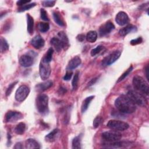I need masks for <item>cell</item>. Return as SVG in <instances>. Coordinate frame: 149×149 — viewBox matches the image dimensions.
I'll return each instance as SVG.
<instances>
[{
    "label": "cell",
    "instance_id": "obj_1",
    "mask_svg": "<svg viewBox=\"0 0 149 149\" xmlns=\"http://www.w3.org/2000/svg\"><path fill=\"white\" fill-rule=\"evenodd\" d=\"M116 109L123 113H132L136 111V105L127 95H121L115 101Z\"/></svg>",
    "mask_w": 149,
    "mask_h": 149
},
{
    "label": "cell",
    "instance_id": "obj_2",
    "mask_svg": "<svg viewBox=\"0 0 149 149\" xmlns=\"http://www.w3.org/2000/svg\"><path fill=\"white\" fill-rule=\"evenodd\" d=\"M133 85L134 89L146 95L149 93V86L148 83L141 76H135L133 78Z\"/></svg>",
    "mask_w": 149,
    "mask_h": 149
},
{
    "label": "cell",
    "instance_id": "obj_3",
    "mask_svg": "<svg viewBox=\"0 0 149 149\" xmlns=\"http://www.w3.org/2000/svg\"><path fill=\"white\" fill-rule=\"evenodd\" d=\"M36 108L40 113L42 115L48 113V97L46 94H39L36 100Z\"/></svg>",
    "mask_w": 149,
    "mask_h": 149
},
{
    "label": "cell",
    "instance_id": "obj_4",
    "mask_svg": "<svg viewBox=\"0 0 149 149\" xmlns=\"http://www.w3.org/2000/svg\"><path fill=\"white\" fill-rule=\"evenodd\" d=\"M135 105L145 107L147 104V101L143 94L136 90H130L126 94Z\"/></svg>",
    "mask_w": 149,
    "mask_h": 149
},
{
    "label": "cell",
    "instance_id": "obj_5",
    "mask_svg": "<svg viewBox=\"0 0 149 149\" xmlns=\"http://www.w3.org/2000/svg\"><path fill=\"white\" fill-rule=\"evenodd\" d=\"M51 69L49 65V63L41 59L39 66V73L41 79L43 80L48 79L51 74Z\"/></svg>",
    "mask_w": 149,
    "mask_h": 149
},
{
    "label": "cell",
    "instance_id": "obj_6",
    "mask_svg": "<svg viewBox=\"0 0 149 149\" xmlns=\"http://www.w3.org/2000/svg\"><path fill=\"white\" fill-rule=\"evenodd\" d=\"M107 126L109 129L115 131H124L129 127V124L126 122L118 120H110Z\"/></svg>",
    "mask_w": 149,
    "mask_h": 149
},
{
    "label": "cell",
    "instance_id": "obj_7",
    "mask_svg": "<svg viewBox=\"0 0 149 149\" xmlns=\"http://www.w3.org/2000/svg\"><path fill=\"white\" fill-rule=\"evenodd\" d=\"M29 93V87L26 85H22L16 91L15 99L19 102L23 101L27 98Z\"/></svg>",
    "mask_w": 149,
    "mask_h": 149
},
{
    "label": "cell",
    "instance_id": "obj_8",
    "mask_svg": "<svg viewBox=\"0 0 149 149\" xmlns=\"http://www.w3.org/2000/svg\"><path fill=\"white\" fill-rule=\"evenodd\" d=\"M102 138L108 142L119 141L122 138V134L118 131H107L103 132L101 134Z\"/></svg>",
    "mask_w": 149,
    "mask_h": 149
},
{
    "label": "cell",
    "instance_id": "obj_9",
    "mask_svg": "<svg viewBox=\"0 0 149 149\" xmlns=\"http://www.w3.org/2000/svg\"><path fill=\"white\" fill-rule=\"evenodd\" d=\"M121 55V52L119 50H115L112 53H111L109 55L104 58L102 61V66H107L111 65L115 61H116L120 57Z\"/></svg>",
    "mask_w": 149,
    "mask_h": 149
},
{
    "label": "cell",
    "instance_id": "obj_10",
    "mask_svg": "<svg viewBox=\"0 0 149 149\" xmlns=\"http://www.w3.org/2000/svg\"><path fill=\"white\" fill-rule=\"evenodd\" d=\"M23 116L22 113L17 111H9L5 114V120L6 122H14L23 118Z\"/></svg>",
    "mask_w": 149,
    "mask_h": 149
},
{
    "label": "cell",
    "instance_id": "obj_11",
    "mask_svg": "<svg viewBox=\"0 0 149 149\" xmlns=\"http://www.w3.org/2000/svg\"><path fill=\"white\" fill-rule=\"evenodd\" d=\"M115 29V26L112 22L108 21L102 24L99 29V34L100 36H105L111 33Z\"/></svg>",
    "mask_w": 149,
    "mask_h": 149
},
{
    "label": "cell",
    "instance_id": "obj_12",
    "mask_svg": "<svg viewBox=\"0 0 149 149\" xmlns=\"http://www.w3.org/2000/svg\"><path fill=\"white\" fill-rule=\"evenodd\" d=\"M19 63L23 67H30L34 63V58L31 55L29 54L23 55L19 59Z\"/></svg>",
    "mask_w": 149,
    "mask_h": 149
},
{
    "label": "cell",
    "instance_id": "obj_13",
    "mask_svg": "<svg viewBox=\"0 0 149 149\" xmlns=\"http://www.w3.org/2000/svg\"><path fill=\"white\" fill-rule=\"evenodd\" d=\"M115 21L118 25L124 26L128 23L129 19L127 15L125 12L121 11L116 14L115 17Z\"/></svg>",
    "mask_w": 149,
    "mask_h": 149
},
{
    "label": "cell",
    "instance_id": "obj_14",
    "mask_svg": "<svg viewBox=\"0 0 149 149\" xmlns=\"http://www.w3.org/2000/svg\"><path fill=\"white\" fill-rule=\"evenodd\" d=\"M30 43L31 45L36 49H40L44 46L45 41L41 36L37 35L31 39Z\"/></svg>",
    "mask_w": 149,
    "mask_h": 149
},
{
    "label": "cell",
    "instance_id": "obj_15",
    "mask_svg": "<svg viewBox=\"0 0 149 149\" xmlns=\"http://www.w3.org/2000/svg\"><path fill=\"white\" fill-rule=\"evenodd\" d=\"M81 63V60L80 58L78 56H76L73 57L68 63L67 66V70H72L73 69L77 68Z\"/></svg>",
    "mask_w": 149,
    "mask_h": 149
},
{
    "label": "cell",
    "instance_id": "obj_16",
    "mask_svg": "<svg viewBox=\"0 0 149 149\" xmlns=\"http://www.w3.org/2000/svg\"><path fill=\"white\" fill-rule=\"evenodd\" d=\"M52 84L53 82L51 80H47L46 81L37 84L35 88L37 91L41 92L51 87H52Z\"/></svg>",
    "mask_w": 149,
    "mask_h": 149
},
{
    "label": "cell",
    "instance_id": "obj_17",
    "mask_svg": "<svg viewBox=\"0 0 149 149\" xmlns=\"http://www.w3.org/2000/svg\"><path fill=\"white\" fill-rule=\"evenodd\" d=\"M59 134V130L58 129H54L50 133H49L45 136V139L47 141L51 143L57 139Z\"/></svg>",
    "mask_w": 149,
    "mask_h": 149
},
{
    "label": "cell",
    "instance_id": "obj_18",
    "mask_svg": "<svg viewBox=\"0 0 149 149\" xmlns=\"http://www.w3.org/2000/svg\"><path fill=\"white\" fill-rule=\"evenodd\" d=\"M136 30H137L136 26H135L133 24H128L126 27L121 29L119 31V34L120 36L124 37V36H126L127 34H128L129 33L134 31Z\"/></svg>",
    "mask_w": 149,
    "mask_h": 149
},
{
    "label": "cell",
    "instance_id": "obj_19",
    "mask_svg": "<svg viewBox=\"0 0 149 149\" xmlns=\"http://www.w3.org/2000/svg\"><path fill=\"white\" fill-rule=\"evenodd\" d=\"M51 44L54 47L55 49L57 52H60L62 48H63V45L59 38L57 37H53L51 38L50 41Z\"/></svg>",
    "mask_w": 149,
    "mask_h": 149
},
{
    "label": "cell",
    "instance_id": "obj_20",
    "mask_svg": "<svg viewBox=\"0 0 149 149\" xmlns=\"http://www.w3.org/2000/svg\"><path fill=\"white\" fill-rule=\"evenodd\" d=\"M25 147L27 149L40 148V144L33 139H28L25 141Z\"/></svg>",
    "mask_w": 149,
    "mask_h": 149
},
{
    "label": "cell",
    "instance_id": "obj_21",
    "mask_svg": "<svg viewBox=\"0 0 149 149\" xmlns=\"http://www.w3.org/2000/svg\"><path fill=\"white\" fill-rule=\"evenodd\" d=\"M27 30L30 35H32L34 31V19L30 15L27 14Z\"/></svg>",
    "mask_w": 149,
    "mask_h": 149
},
{
    "label": "cell",
    "instance_id": "obj_22",
    "mask_svg": "<svg viewBox=\"0 0 149 149\" xmlns=\"http://www.w3.org/2000/svg\"><path fill=\"white\" fill-rule=\"evenodd\" d=\"M58 36L59 37V38L61 40V41H62L63 45V49H68V48L69 46V39L68 38L67 35L66 34V33L63 31H59L58 33Z\"/></svg>",
    "mask_w": 149,
    "mask_h": 149
},
{
    "label": "cell",
    "instance_id": "obj_23",
    "mask_svg": "<svg viewBox=\"0 0 149 149\" xmlns=\"http://www.w3.org/2000/svg\"><path fill=\"white\" fill-rule=\"evenodd\" d=\"M53 18L55 22L60 26H65V22L61 13L58 11L53 12Z\"/></svg>",
    "mask_w": 149,
    "mask_h": 149
},
{
    "label": "cell",
    "instance_id": "obj_24",
    "mask_svg": "<svg viewBox=\"0 0 149 149\" xmlns=\"http://www.w3.org/2000/svg\"><path fill=\"white\" fill-rule=\"evenodd\" d=\"M94 97V95L89 96V97L86 98L84 99V100L83 101L82 104H81V111L82 113H84L87 111L91 101L93 100Z\"/></svg>",
    "mask_w": 149,
    "mask_h": 149
},
{
    "label": "cell",
    "instance_id": "obj_25",
    "mask_svg": "<svg viewBox=\"0 0 149 149\" xmlns=\"http://www.w3.org/2000/svg\"><path fill=\"white\" fill-rule=\"evenodd\" d=\"M86 40L90 42H94L97 39V33L95 31H90L86 35Z\"/></svg>",
    "mask_w": 149,
    "mask_h": 149
},
{
    "label": "cell",
    "instance_id": "obj_26",
    "mask_svg": "<svg viewBox=\"0 0 149 149\" xmlns=\"http://www.w3.org/2000/svg\"><path fill=\"white\" fill-rule=\"evenodd\" d=\"M26 130V124L23 122L19 123L15 128V132L17 134H22Z\"/></svg>",
    "mask_w": 149,
    "mask_h": 149
},
{
    "label": "cell",
    "instance_id": "obj_27",
    "mask_svg": "<svg viewBox=\"0 0 149 149\" xmlns=\"http://www.w3.org/2000/svg\"><path fill=\"white\" fill-rule=\"evenodd\" d=\"M72 148L73 149H79L81 148V136L79 135L75 137L72 143Z\"/></svg>",
    "mask_w": 149,
    "mask_h": 149
},
{
    "label": "cell",
    "instance_id": "obj_28",
    "mask_svg": "<svg viewBox=\"0 0 149 149\" xmlns=\"http://www.w3.org/2000/svg\"><path fill=\"white\" fill-rule=\"evenodd\" d=\"M53 53H54V49H53V48L51 47L48 49L47 53L45 54V55L42 59H44L45 61L49 63L52 60Z\"/></svg>",
    "mask_w": 149,
    "mask_h": 149
},
{
    "label": "cell",
    "instance_id": "obj_29",
    "mask_svg": "<svg viewBox=\"0 0 149 149\" xmlns=\"http://www.w3.org/2000/svg\"><path fill=\"white\" fill-rule=\"evenodd\" d=\"M1 45H0V49L1 52H5V51H8L9 49V45L6 40L3 38H1Z\"/></svg>",
    "mask_w": 149,
    "mask_h": 149
},
{
    "label": "cell",
    "instance_id": "obj_30",
    "mask_svg": "<svg viewBox=\"0 0 149 149\" xmlns=\"http://www.w3.org/2000/svg\"><path fill=\"white\" fill-rule=\"evenodd\" d=\"M38 29L42 33H45L48 31L49 29V24L48 23L40 22L38 25Z\"/></svg>",
    "mask_w": 149,
    "mask_h": 149
},
{
    "label": "cell",
    "instance_id": "obj_31",
    "mask_svg": "<svg viewBox=\"0 0 149 149\" xmlns=\"http://www.w3.org/2000/svg\"><path fill=\"white\" fill-rule=\"evenodd\" d=\"M36 5V3L35 2H33V3H29L27 4H25L22 6H20L19 8H18L17 11L20 12H23L27 10H29L32 8H33L34 6H35Z\"/></svg>",
    "mask_w": 149,
    "mask_h": 149
},
{
    "label": "cell",
    "instance_id": "obj_32",
    "mask_svg": "<svg viewBox=\"0 0 149 149\" xmlns=\"http://www.w3.org/2000/svg\"><path fill=\"white\" fill-rule=\"evenodd\" d=\"M132 70H133V66H130V67L119 77V79H118L116 83H119V82L122 81L123 79H125L130 74V73L132 71Z\"/></svg>",
    "mask_w": 149,
    "mask_h": 149
},
{
    "label": "cell",
    "instance_id": "obj_33",
    "mask_svg": "<svg viewBox=\"0 0 149 149\" xmlns=\"http://www.w3.org/2000/svg\"><path fill=\"white\" fill-rule=\"evenodd\" d=\"M79 72H77L75 74L74 76L72 79V86L73 87V90H76L77 88V85H78V81H79Z\"/></svg>",
    "mask_w": 149,
    "mask_h": 149
},
{
    "label": "cell",
    "instance_id": "obj_34",
    "mask_svg": "<svg viewBox=\"0 0 149 149\" xmlns=\"http://www.w3.org/2000/svg\"><path fill=\"white\" fill-rule=\"evenodd\" d=\"M104 49V47L102 45H98L97 47H95V48L93 49L91 51V55L92 56H94L97 54H98L99 53H100L103 49Z\"/></svg>",
    "mask_w": 149,
    "mask_h": 149
},
{
    "label": "cell",
    "instance_id": "obj_35",
    "mask_svg": "<svg viewBox=\"0 0 149 149\" xmlns=\"http://www.w3.org/2000/svg\"><path fill=\"white\" fill-rule=\"evenodd\" d=\"M103 121V119L102 117L100 116H97V117L95 118V119L93 120V127L94 128H97L102 123Z\"/></svg>",
    "mask_w": 149,
    "mask_h": 149
},
{
    "label": "cell",
    "instance_id": "obj_36",
    "mask_svg": "<svg viewBox=\"0 0 149 149\" xmlns=\"http://www.w3.org/2000/svg\"><path fill=\"white\" fill-rule=\"evenodd\" d=\"M40 17H41V19L44 21H49V17L47 15V12L44 9H40Z\"/></svg>",
    "mask_w": 149,
    "mask_h": 149
},
{
    "label": "cell",
    "instance_id": "obj_37",
    "mask_svg": "<svg viewBox=\"0 0 149 149\" xmlns=\"http://www.w3.org/2000/svg\"><path fill=\"white\" fill-rule=\"evenodd\" d=\"M17 83V81H16L13 82L10 84H9V86H8V87L6 91V96H8V95H9L11 94V93H12V91L13 90V88H14V87L15 86V85Z\"/></svg>",
    "mask_w": 149,
    "mask_h": 149
},
{
    "label": "cell",
    "instance_id": "obj_38",
    "mask_svg": "<svg viewBox=\"0 0 149 149\" xmlns=\"http://www.w3.org/2000/svg\"><path fill=\"white\" fill-rule=\"evenodd\" d=\"M55 1H43L42 4L45 7H52L55 5Z\"/></svg>",
    "mask_w": 149,
    "mask_h": 149
},
{
    "label": "cell",
    "instance_id": "obj_39",
    "mask_svg": "<svg viewBox=\"0 0 149 149\" xmlns=\"http://www.w3.org/2000/svg\"><path fill=\"white\" fill-rule=\"evenodd\" d=\"M72 74H73V72L72 70H67L66 73L63 77V80H66V81L70 80V79H71V77L72 76Z\"/></svg>",
    "mask_w": 149,
    "mask_h": 149
},
{
    "label": "cell",
    "instance_id": "obj_40",
    "mask_svg": "<svg viewBox=\"0 0 149 149\" xmlns=\"http://www.w3.org/2000/svg\"><path fill=\"white\" fill-rule=\"evenodd\" d=\"M143 41V39L141 37H138L136 39H133L132 40L130 41V44L132 45H135L137 44H139L140 43H141Z\"/></svg>",
    "mask_w": 149,
    "mask_h": 149
},
{
    "label": "cell",
    "instance_id": "obj_41",
    "mask_svg": "<svg viewBox=\"0 0 149 149\" xmlns=\"http://www.w3.org/2000/svg\"><path fill=\"white\" fill-rule=\"evenodd\" d=\"M30 2V1H17V2H16V4L18 6H22L25 4H27V3H29Z\"/></svg>",
    "mask_w": 149,
    "mask_h": 149
},
{
    "label": "cell",
    "instance_id": "obj_42",
    "mask_svg": "<svg viewBox=\"0 0 149 149\" xmlns=\"http://www.w3.org/2000/svg\"><path fill=\"white\" fill-rule=\"evenodd\" d=\"M85 38V36L83 34H79L77 36V39L78 41H80V42H82L84 41Z\"/></svg>",
    "mask_w": 149,
    "mask_h": 149
},
{
    "label": "cell",
    "instance_id": "obj_43",
    "mask_svg": "<svg viewBox=\"0 0 149 149\" xmlns=\"http://www.w3.org/2000/svg\"><path fill=\"white\" fill-rule=\"evenodd\" d=\"M97 79H98V77H95V78L92 79L88 83V86L89 87V86H91L93 85V84L96 82Z\"/></svg>",
    "mask_w": 149,
    "mask_h": 149
},
{
    "label": "cell",
    "instance_id": "obj_44",
    "mask_svg": "<svg viewBox=\"0 0 149 149\" xmlns=\"http://www.w3.org/2000/svg\"><path fill=\"white\" fill-rule=\"evenodd\" d=\"M23 148V147L21 143H16V144L13 147V148H15V149H21V148Z\"/></svg>",
    "mask_w": 149,
    "mask_h": 149
},
{
    "label": "cell",
    "instance_id": "obj_45",
    "mask_svg": "<svg viewBox=\"0 0 149 149\" xmlns=\"http://www.w3.org/2000/svg\"><path fill=\"white\" fill-rule=\"evenodd\" d=\"M148 65H147L146 66V68H145V71H146V78L147 79V80H148L149 78H148Z\"/></svg>",
    "mask_w": 149,
    "mask_h": 149
},
{
    "label": "cell",
    "instance_id": "obj_46",
    "mask_svg": "<svg viewBox=\"0 0 149 149\" xmlns=\"http://www.w3.org/2000/svg\"><path fill=\"white\" fill-rule=\"evenodd\" d=\"M66 92V88H63V87H61V88H59V91H58V93H60V94H65V93Z\"/></svg>",
    "mask_w": 149,
    "mask_h": 149
}]
</instances>
